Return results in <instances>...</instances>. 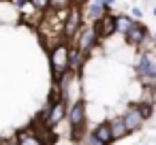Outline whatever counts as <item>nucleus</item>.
I'll return each mask as SVG.
<instances>
[{
	"label": "nucleus",
	"mask_w": 156,
	"mask_h": 145,
	"mask_svg": "<svg viewBox=\"0 0 156 145\" xmlns=\"http://www.w3.org/2000/svg\"><path fill=\"white\" fill-rule=\"evenodd\" d=\"M135 73H137L141 79H152V81H156V60L145 51V54L139 58V62L135 64Z\"/></svg>",
	"instance_id": "obj_8"
},
{
	"label": "nucleus",
	"mask_w": 156,
	"mask_h": 145,
	"mask_svg": "<svg viewBox=\"0 0 156 145\" xmlns=\"http://www.w3.org/2000/svg\"><path fill=\"white\" fill-rule=\"evenodd\" d=\"M17 141H20V145H47L37 132H30V130L17 132Z\"/></svg>",
	"instance_id": "obj_15"
},
{
	"label": "nucleus",
	"mask_w": 156,
	"mask_h": 145,
	"mask_svg": "<svg viewBox=\"0 0 156 145\" xmlns=\"http://www.w3.org/2000/svg\"><path fill=\"white\" fill-rule=\"evenodd\" d=\"M81 145H105V143H103V141H98L92 132H88V134H86V141H81Z\"/></svg>",
	"instance_id": "obj_19"
},
{
	"label": "nucleus",
	"mask_w": 156,
	"mask_h": 145,
	"mask_svg": "<svg viewBox=\"0 0 156 145\" xmlns=\"http://www.w3.org/2000/svg\"><path fill=\"white\" fill-rule=\"evenodd\" d=\"M69 54H71V43L69 41H58L49 47L47 56H49V68H51V79L54 83L69 71Z\"/></svg>",
	"instance_id": "obj_1"
},
{
	"label": "nucleus",
	"mask_w": 156,
	"mask_h": 145,
	"mask_svg": "<svg viewBox=\"0 0 156 145\" xmlns=\"http://www.w3.org/2000/svg\"><path fill=\"white\" fill-rule=\"evenodd\" d=\"M75 5V0H49V11L51 13H66Z\"/></svg>",
	"instance_id": "obj_16"
},
{
	"label": "nucleus",
	"mask_w": 156,
	"mask_h": 145,
	"mask_svg": "<svg viewBox=\"0 0 156 145\" xmlns=\"http://www.w3.org/2000/svg\"><path fill=\"white\" fill-rule=\"evenodd\" d=\"M0 145H20V141H17V136H13V139H7V141H0Z\"/></svg>",
	"instance_id": "obj_22"
},
{
	"label": "nucleus",
	"mask_w": 156,
	"mask_h": 145,
	"mask_svg": "<svg viewBox=\"0 0 156 145\" xmlns=\"http://www.w3.org/2000/svg\"><path fill=\"white\" fill-rule=\"evenodd\" d=\"M94 28L98 32V39L101 41H107L111 39L113 34H118V28H115V13H105L98 22H94Z\"/></svg>",
	"instance_id": "obj_7"
},
{
	"label": "nucleus",
	"mask_w": 156,
	"mask_h": 145,
	"mask_svg": "<svg viewBox=\"0 0 156 145\" xmlns=\"http://www.w3.org/2000/svg\"><path fill=\"white\" fill-rule=\"evenodd\" d=\"M66 122H69V126H71V139H73V141H83L86 122H88V115H86V100H83V98H77L75 102L69 105Z\"/></svg>",
	"instance_id": "obj_2"
},
{
	"label": "nucleus",
	"mask_w": 156,
	"mask_h": 145,
	"mask_svg": "<svg viewBox=\"0 0 156 145\" xmlns=\"http://www.w3.org/2000/svg\"><path fill=\"white\" fill-rule=\"evenodd\" d=\"M92 134H94L98 141H103L105 145H111V143H113V134H111L109 119H107V122H101V124H96V126H94V130H92Z\"/></svg>",
	"instance_id": "obj_12"
},
{
	"label": "nucleus",
	"mask_w": 156,
	"mask_h": 145,
	"mask_svg": "<svg viewBox=\"0 0 156 145\" xmlns=\"http://www.w3.org/2000/svg\"><path fill=\"white\" fill-rule=\"evenodd\" d=\"M109 126H111L113 141H122V139H126V136L130 134V132H128V128H126V124H124V117H122V115L111 117V119H109Z\"/></svg>",
	"instance_id": "obj_11"
},
{
	"label": "nucleus",
	"mask_w": 156,
	"mask_h": 145,
	"mask_svg": "<svg viewBox=\"0 0 156 145\" xmlns=\"http://www.w3.org/2000/svg\"><path fill=\"white\" fill-rule=\"evenodd\" d=\"M137 105V109L141 111V115L145 117V122L147 119H152V113H154V102H150V100H141V102H135Z\"/></svg>",
	"instance_id": "obj_17"
},
{
	"label": "nucleus",
	"mask_w": 156,
	"mask_h": 145,
	"mask_svg": "<svg viewBox=\"0 0 156 145\" xmlns=\"http://www.w3.org/2000/svg\"><path fill=\"white\" fill-rule=\"evenodd\" d=\"M98 43H101V39H98V32H96L94 24H83V28L79 30V34H77L75 41H73V45H75L77 49H81L83 54L94 51Z\"/></svg>",
	"instance_id": "obj_4"
},
{
	"label": "nucleus",
	"mask_w": 156,
	"mask_h": 145,
	"mask_svg": "<svg viewBox=\"0 0 156 145\" xmlns=\"http://www.w3.org/2000/svg\"><path fill=\"white\" fill-rule=\"evenodd\" d=\"M83 24H86V13L81 11V5H73L62 17V39L73 43L79 30L83 28Z\"/></svg>",
	"instance_id": "obj_3"
},
{
	"label": "nucleus",
	"mask_w": 156,
	"mask_h": 145,
	"mask_svg": "<svg viewBox=\"0 0 156 145\" xmlns=\"http://www.w3.org/2000/svg\"><path fill=\"white\" fill-rule=\"evenodd\" d=\"M28 2H30V7L37 9L39 13H47V9H49V0H28Z\"/></svg>",
	"instance_id": "obj_18"
},
{
	"label": "nucleus",
	"mask_w": 156,
	"mask_h": 145,
	"mask_svg": "<svg viewBox=\"0 0 156 145\" xmlns=\"http://www.w3.org/2000/svg\"><path fill=\"white\" fill-rule=\"evenodd\" d=\"M130 15H133L135 19H139V22L143 19V11H141L139 7H133V9H130Z\"/></svg>",
	"instance_id": "obj_20"
},
{
	"label": "nucleus",
	"mask_w": 156,
	"mask_h": 145,
	"mask_svg": "<svg viewBox=\"0 0 156 145\" xmlns=\"http://www.w3.org/2000/svg\"><path fill=\"white\" fill-rule=\"evenodd\" d=\"M152 15H154V17H156V7H154V9H152Z\"/></svg>",
	"instance_id": "obj_25"
},
{
	"label": "nucleus",
	"mask_w": 156,
	"mask_h": 145,
	"mask_svg": "<svg viewBox=\"0 0 156 145\" xmlns=\"http://www.w3.org/2000/svg\"><path fill=\"white\" fill-rule=\"evenodd\" d=\"M86 58H88V54H83L81 49H77L75 45H71V54H69V71L75 73V75L79 77V73H81V68H83V64H86Z\"/></svg>",
	"instance_id": "obj_10"
},
{
	"label": "nucleus",
	"mask_w": 156,
	"mask_h": 145,
	"mask_svg": "<svg viewBox=\"0 0 156 145\" xmlns=\"http://www.w3.org/2000/svg\"><path fill=\"white\" fill-rule=\"evenodd\" d=\"M94 2H98V5H103V7H113L118 0H94Z\"/></svg>",
	"instance_id": "obj_21"
},
{
	"label": "nucleus",
	"mask_w": 156,
	"mask_h": 145,
	"mask_svg": "<svg viewBox=\"0 0 156 145\" xmlns=\"http://www.w3.org/2000/svg\"><path fill=\"white\" fill-rule=\"evenodd\" d=\"M133 24H135V17L133 15H126V13H118L115 15V28H118V34H126L130 28H133Z\"/></svg>",
	"instance_id": "obj_14"
},
{
	"label": "nucleus",
	"mask_w": 156,
	"mask_h": 145,
	"mask_svg": "<svg viewBox=\"0 0 156 145\" xmlns=\"http://www.w3.org/2000/svg\"><path fill=\"white\" fill-rule=\"evenodd\" d=\"M109 11H111V7H103V5L94 2V0H90V5H88V9H86V19H90V22L94 24V22H98L105 13H109Z\"/></svg>",
	"instance_id": "obj_13"
},
{
	"label": "nucleus",
	"mask_w": 156,
	"mask_h": 145,
	"mask_svg": "<svg viewBox=\"0 0 156 145\" xmlns=\"http://www.w3.org/2000/svg\"><path fill=\"white\" fill-rule=\"evenodd\" d=\"M152 43H154V49H156V34H152Z\"/></svg>",
	"instance_id": "obj_24"
},
{
	"label": "nucleus",
	"mask_w": 156,
	"mask_h": 145,
	"mask_svg": "<svg viewBox=\"0 0 156 145\" xmlns=\"http://www.w3.org/2000/svg\"><path fill=\"white\" fill-rule=\"evenodd\" d=\"M150 30H147V26L143 24V22H139V19H135V24H133V28L124 34V41H126V45H133V47H143L145 45V41H150Z\"/></svg>",
	"instance_id": "obj_6"
},
{
	"label": "nucleus",
	"mask_w": 156,
	"mask_h": 145,
	"mask_svg": "<svg viewBox=\"0 0 156 145\" xmlns=\"http://www.w3.org/2000/svg\"><path fill=\"white\" fill-rule=\"evenodd\" d=\"M66 113H69V100H66V98H60L58 102L47 105V109L43 111L45 128H49V130L58 128V124H60L62 119H66Z\"/></svg>",
	"instance_id": "obj_5"
},
{
	"label": "nucleus",
	"mask_w": 156,
	"mask_h": 145,
	"mask_svg": "<svg viewBox=\"0 0 156 145\" xmlns=\"http://www.w3.org/2000/svg\"><path fill=\"white\" fill-rule=\"evenodd\" d=\"M122 117H124V124H126V128H128L130 134H133V132H139V130L143 128V124H145V117L141 115V111L137 109V105H130V107L122 113Z\"/></svg>",
	"instance_id": "obj_9"
},
{
	"label": "nucleus",
	"mask_w": 156,
	"mask_h": 145,
	"mask_svg": "<svg viewBox=\"0 0 156 145\" xmlns=\"http://www.w3.org/2000/svg\"><path fill=\"white\" fill-rule=\"evenodd\" d=\"M86 2H90V0H75V5H86Z\"/></svg>",
	"instance_id": "obj_23"
}]
</instances>
